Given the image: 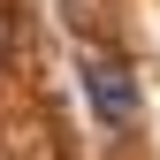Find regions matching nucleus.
<instances>
[{
  "label": "nucleus",
  "instance_id": "obj_1",
  "mask_svg": "<svg viewBox=\"0 0 160 160\" xmlns=\"http://www.w3.org/2000/svg\"><path fill=\"white\" fill-rule=\"evenodd\" d=\"M84 107H92V122L99 130H114V137H130V130H145V84H137V69L122 61V53H99L84 46Z\"/></svg>",
  "mask_w": 160,
  "mask_h": 160
},
{
  "label": "nucleus",
  "instance_id": "obj_2",
  "mask_svg": "<svg viewBox=\"0 0 160 160\" xmlns=\"http://www.w3.org/2000/svg\"><path fill=\"white\" fill-rule=\"evenodd\" d=\"M8 53H15V38H8V15H0V76H8Z\"/></svg>",
  "mask_w": 160,
  "mask_h": 160
}]
</instances>
